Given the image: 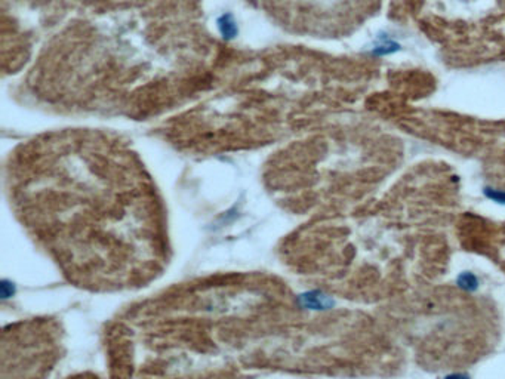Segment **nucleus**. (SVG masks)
I'll return each mask as SVG.
<instances>
[{"instance_id": "nucleus-2", "label": "nucleus", "mask_w": 505, "mask_h": 379, "mask_svg": "<svg viewBox=\"0 0 505 379\" xmlns=\"http://www.w3.org/2000/svg\"><path fill=\"white\" fill-rule=\"evenodd\" d=\"M400 49V45L398 42L391 41V39H382V41L376 45L373 48L372 51V55H376V57H385V55H390V54H394L398 52Z\"/></svg>"}, {"instance_id": "nucleus-1", "label": "nucleus", "mask_w": 505, "mask_h": 379, "mask_svg": "<svg viewBox=\"0 0 505 379\" xmlns=\"http://www.w3.org/2000/svg\"><path fill=\"white\" fill-rule=\"evenodd\" d=\"M218 28H220V32L224 39H233L237 36V32H239L233 19V15L230 14L223 15L220 19H218Z\"/></svg>"}, {"instance_id": "nucleus-5", "label": "nucleus", "mask_w": 505, "mask_h": 379, "mask_svg": "<svg viewBox=\"0 0 505 379\" xmlns=\"http://www.w3.org/2000/svg\"><path fill=\"white\" fill-rule=\"evenodd\" d=\"M444 379H471V378H470V375H467V373H461V372H458V373H451V375H448V376H444Z\"/></svg>"}, {"instance_id": "nucleus-3", "label": "nucleus", "mask_w": 505, "mask_h": 379, "mask_svg": "<svg viewBox=\"0 0 505 379\" xmlns=\"http://www.w3.org/2000/svg\"><path fill=\"white\" fill-rule=\"evenodd\" d=\"M457 283H458V287L462 289V291L465 292H474V291H477V287H479L477 277L470 272H465L460 274L457 278Z\"/></svg>"}, {"instance_id": "nucleus-4", "label": "nucleus", "mask_w": 505, "mask_h": 379, "mask_svg": "<svg viewBox=\"0 0 505 379\" xmlns=\"http://www.w3.org/2000/svg\"><path fill=\"white\" fill-rule=\"evenodd\" d=\"M483 193L489 198V201L498 203V205H505V192H502V190L484 188Z\"/></svg>"}]
</instances>
